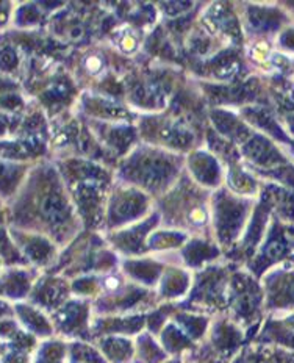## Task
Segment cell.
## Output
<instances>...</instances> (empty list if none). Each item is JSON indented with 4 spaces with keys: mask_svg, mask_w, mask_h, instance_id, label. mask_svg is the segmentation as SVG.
Segmentation results:
<instances>
[{
    "mask_svg": "<svg viewBox=\"0 0 294 363\" xmlns=\"http://www.w3.org/2000/svg\"><path fill=\"white\" fill-rule=\"evenodd\" d=\"M185 160L152 146H140L120 163V184L138 188L147 196H163L182 177Z\"/></svg>",
    "mask_w": 294,
    "mask_h": 363,
    "instance_id": "1",
    "label": "cell"
},
{
    "mask_svg": "<svg viewBox=\"0 0 294 363\" xmlns=\"http://www.w3.org/2000/svg\"><path fill=\"white\" fill-rule=\"evenodd\" d=\"M150 196L140 191L135 186L120 185L113 190L108 198V224H125L137 221V218L145 216L149 210Z\"/></svg>",
    "mask_w": 294,
    "mask_h": 363,
    "instance_id": "2",
    "label": "cell"
},
{
    "mask_svg": "<svg viewBox=\"0 0 294 363\" xmlns=\"http://www.w3.org/2000/svg\"><path fill=\"white\" fill-rule=\"evenodd\" d=\"M210 211L213 213V223L216 225V232L220 238L233 235L244 218V206L232 193L220 188L210 201Z\"/></svg>",
    "mask_w": 294,
    "mask_h": 363,
    "instance_id": "3",
    "label": "cell"
},
{
    "mask_svg": "<svg viewBox=\"0 0 294 363\" xmlns=\"http://www.w3.org/2000/svg\"><path fill=\"white\" fill-rule=\"evenodd\" d=\"M188 168H190L194 180H198L200 185L203 186H217L220 185V180L222 177V171L221 166L217 164L216 158L208 154L203 152V150H198L191 155L190 160H188Z\"/></svg>",
    "mask_w": 294,
    "mask_h": 363,
    "instance_id": "4",
    "label": "cell"
},
{
    "mask_svg": "<svg viewBox=\"0 0 294 363\" xmlns=\"http://www.w3.org/2000/svg\"><path fill=\"white\" fill-rule=\"evenodd\" d=\"M24 168L13 162L0 160V198H10L22 185Z\"/></svg>",
    "mask_w": 294,
    "mask_h": 363,
    "instance_id": "5",
    "label": "cell"
},
{
    "mask_svg": "<svg viewBox=\"0 0 294 363\" xmlns=\"http://www.w3.org/2000/svg\"><path fill=\"white\" fill-rule=\"evenodd\" d=\"M133 30L130 28H124L123 33H118L115 38V43L120 52H125V54H132L133 50L138 49V36L137 33H132Z\"/></svg>",
    "mask_w": 294,
    "mask_h": 363,
    "instance_id": "6",
    "label": "cell"
},
{
    "mask_svg": "<svg viewBox=\"0 0 294 363\" xmlns=\"http://www.w3.org/2000/svg\"><path fill=\"white\" fill-rule=\"evenodd\" d=\"M105 62L101 55H88L86 62H85V72L88 75H97L103 71Z\"/></svg>",
    "mask_w": 294,
    "mask_h": 363,
    "instance_id": "7",
    "label": "cell"
}]
</instances>
